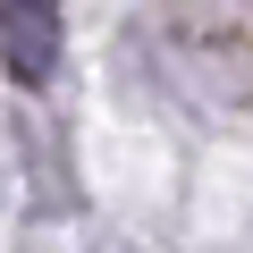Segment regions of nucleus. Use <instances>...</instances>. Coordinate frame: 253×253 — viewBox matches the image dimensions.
I'll use <instances>...</instances> for the list:
<instances>
[{"mask_svg": "<svg viewBox=\"0 0 253 253\" xmlns=\"http://www.w3.org/2000/svg\"><path fill=\"white\" fill-rule=\"evenodd\" d=\"M59 42H68L59 0H0V59H9V76H17V84H51Z\"/></svg>", "mask_w": 253, "mask_h": 253, "instance_id": "f257e3e1", "label": "nucleus"}]
</instances>
